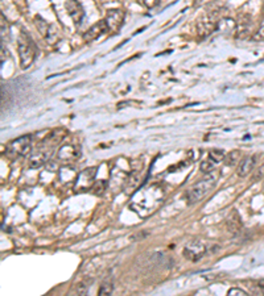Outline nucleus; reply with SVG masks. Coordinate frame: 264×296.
<instances>
[{
    "mask_svg": "<svg viewBox=\"0 0 264 296\" xmlns=\"http://www.w3.org/2000/svg\"><path fill=\"white\" fill-rule=\"evenodd\" d=\"M218 179H219V171L214 170V171L206 174V176L202 178L199 182H197L195 185L192 186L191 189L188 190V192H186V202H188V204L193 206V204H197V203L201 202L206 195L212 192V190L218 183Z\"/></svg>",
    "mask_w": 264,
    "mask_h": 296,
    "instance_id": "f257e3e1",
    "label": "nucleus"
},
{
    "mask_svg": "<svg viewBox=\"0 0 264 296\" xmlns=\"http://www.w3.org/2000/svg\"><path fill=\"white\" fill-rule=\"evenodd\" d=\"M18 50L19 57H20V64H22L23 69L29 67L32 62L35 61L36 47L32 39L26 33H24V32L19 37Z\"/></svg>",
    "mask_w": 264,
    "mask_h": 296,
    "instance_id": "f03ea898",
    "label": "nucleus"
},
{
    "mask_svg": "<svg viewBox=\"0 0 264 296\" xmlns=\"http://www.w3.org/2000/svg\"><path fill=\"white\" fill-rule=\"evenodd\" d=\"M30 146H32V137L28 136H22V137L13 140L5 148V155L11 159L20 158L24 157L28 153H30Z\"/></svg>",
    "mask_w": 264,
    "mask_h": 296,
    "instance_id": "7ed1b4c3",
    "label": "nucleus"
},
{
    "mask_svg": "<svg viewBox=\"0 0 264 296\" xmlns=\"http://www.w3.org/2000/svg\"><path fill=\"white\" fill-rule=\"evenodd\" d=\"M225 150H222V149H212V150L208 153L206 159H204V161L201 162V171L205 172V174L214 171V168H216L218 163L225 161Z\"/></svg>",
    "mask_w": 264,
    "mask_h": 296,
    "instance_id": "20e7f679",
    "label": "nucleus"
},
{
    "mask_svg": "<svg viewBox=\"0 0 264 296\" xmlns=\"http://www.w3.org/2000/svg\"><path fill=\"white\" fill-rule=\"evenodd\" d=\"M206 253H208L206 245H205L204 242H199V241H195V242L188 244L185 248H184V252H182L184 257L192 262L199 261V259L204 257Z\"/></svg>",
    "mask_w": 264,
    "mask_h": 296,
    "instance_id": "39448f33",
    "label": "nucleus"
},
{
    "mask_svg": "<svg viewBox=\"0 0 264 296\" xmlns=\"http://www.w3.org/2000/svg\"><path fill=\"white\" fill-rule=\"evenodd\" d=\"M50 153H52L50 146H47V145L41 146V148H39L36 151L30 153L29 158H28V166H29L30 169L41 168L44 163L49 159Z\"/></svg>",
    "mask_w": 264,
    "mask_h": 296,
    "instance_id": "423d86ee",
    "label": "nucleus"
},
{
    "mask_svg": "<svg viewBox=\"0 0 264 296\" xmlns=\"http://www.w3.org/2000/svg\"><path fill=\"white\" fill-rule=\"evenodd\" d=\"M216 22H218V13L210 12L199 20L197 24V30L201 36L209 35L212 30H214Z\"/></svg>",
    "mask_w": 264,
    "mask_h": 296,
    "instance_id": "0eeeda50",
    "label": "nucleus"
},
{
    "mask_svg": "<svg viewBox=\"0 0 264 296\" xmlns=\"http://www.w3.org/2000/svg\"><path fill=\"white\" fill-rule=\"evenodd\" d=\"M123 20H124V12L121 9H110L107 11V15L104 19L108 30H111V32H118L123 24Z\"/></svg>",
    "mask_w": 264,
    "mask_h": 296,
    "instance_id": "6e6552de",
    "label": "nucleus"
},
{
    "mask_svg": "<svg viewBox=\"0 0 264 296\" xmlns=\"http://www.w3.org/2000/svg\"><path fill=\"white\" fill-rule=\"evenodd\" d=\"M96 169L91 168L83 170L81 174L77 178V182H75V190H79V191H86L91 187L93 185V180L96 178Z\"/></svg>",
    "mask_w": 264,
    "mask_h": 296,
    "instance_id": "1a4fd4ad",
    "label": "nucleus"
},
{
    "mask_svg": "<svg viewBox=\"0 0 264 296\" xmlns=\"http://www.w3.org/2000/svg\"><path fill=\"white\" fill-rule=\"evenodd\" d=\"M107 30L108 26L107 24H106V21H104V20H100V21L96 22L94 25H91L90 28L85 32L83 40H85V42H93V41H96V39H99L100 36L104 35Z\"/></svg>",
    "mask_w": 264,
    "mask_h": 296,
    "instance_id": "9d476101",
    "label": "nucleus"
},
{
    "mask_svg": "<svg viewBox=\"0 0 264 296\" xmlns=\"http://www.w3.org/2000/svg\"><path fill=\"white\" fill-rule=\"evenodd\" d=\"M65 7L68 9V13H69V16L72 18L77 25L81 24L83 20V16H85V11H83L82 5L79 4L78 1H66Z\"/></svg>",
    "mask_w": 264,
    "mask_h": 296,
    "instance_id": "9b49d317",
    "label": "nucleus"
},
{
    "mask_svg": "<svg viewBox=\"0 0 264 296\" xmlns=\"http://www.w3.org/2000/svg\"><path fill=\"white\" fill-rule=\"evenodd\" d=\"M78 155H79L78 150H77L74 146L64 145L60 149V151H58L57 158H58V161H61V162L69 163V162H73V161H75V159L78 158Z\"/></svg>",
    "mask_w": 264,
    "mask_h": 296,
    "instance_id": "f8f14e48",
    "label": "nucleus"
},
{
    "mask_svg": "<svg viewBox=\"0 0 264 296\" xmlns=\"http://www.w3.org/2000/svg\"><path fill=\"white\" fill-rule=\"evenodd\" d=\"M256 165V155H250V157H246L243 158L240 162H239V166L237 169V174H238L240 178H244L247 176L250 172L254 170Z\"/></svg>",
    "mask_w": 264,
    "mask_h": 296,
    "instance_id": "ddd939ff",
    "label": "nucleus"
},
{
    "mask_svg": "<svg viewBox=\"0 0 264 296\" xmlns=\"http://www.w3.org/2000/svg\"><path fill=\"white\" fill-rule=\"evenodd\" d=\"M44 39L47 40V42L49 45H56L57 41H60L61 40V32L58 29V26L56 24H50L47 30V33L44 36Z\"/></svg>",
    "mask_w": 264,
    "mask_h": 296,
    "instance_id": "4468645a",
    "label": "nucleus"
},
{
    "mask_svg": "<svg viewBox=\"0 0 264 296\" xmlns=\"http://www.w3.org/2000/svg\"><path fill=\"white\" fill-rule=\"evenodd\" d=\"M114 292V284L110 280H104L98 290V296H111Z\"/></svg>",
    "mask_w": 264,
    "mask_h": 296,
    "instance_id": "2eb2a0df",
    "label": "nucleus"
},
{
    "mask_svg": "<svg viewBox=\"0 0 264 296\" xmlns=\"http://www.w3.org/2000/svg\"><path fill=\"white\" fill-rule=\"evenodd\" d=\"M239 158H240V151H238V150L230 151V153L226 154L225 163L227 165V166H234V165L238 163Z\"/></svg>",
    "mask_w": 264,
    "mask_h": 296,
    "instance_id": "dca6fc26",
    "label": "nucleus"
},
{
    "mask_svg": "<svg viewBox=\"0 0 264 296\" xmlns=\"http://www.w3.org/2000/svg\"><path fill=\"white\" fill-rule=\"evenodd\" d=\"M49 25H50V24H48V22L45 21L44 19L40 18V16L36 18V26L39 28V30L41 32V35L43 36H45V33H47V30H48Z\"/></svg>",
    "mask_w": 264,
    "mask_h": 296,
    "instance_id": "f3484780",
    "label": "nucleus"
},
{
    "mask_svg": "<svg viewBox=\"0 0 264 296\" xmlns=\"http://www.w3.org/2000/svg\"><path fill=\"white\" fill-rule=\"evenodd\" d=\"M226 296H248V295H247L246 292L243 291L242 288L233 287V288H230L229 292H227V295Z\"/></svg>",
    "mask_w": 264,
    "mask_h": 296,
    "instance_id": "a211bd4d",
    "label": "nucleus"
},
{
    "mask_svg": "<svg viewBox=\"0 0 264 296\" xmlns=\"http://www.w3.org/2000/svg\"><path fill=\"white\" fill-rule=\"evenodd\" d=\"M75 295L77 296H87V287L85 286V283H79L77 286V291H75Z\"/></svg>",
    "mask_w": 264,
    "mask_h": 296,
    "instance_id": "6ab92c4d",
    "label": "nucleus"
},
{
    "mask_svg": "<svg viewBox=\"0 0 264 296\" xmlns=\"http://www.w3.org/2000/svg\"><path fill=\"white\" fill-rule=\"evenodd\" d=\"M254 39L255 40H264V22L260 25V28L258 29V32L255 33V36H254Z\"/></svg>",
    "mask_w": 264,
    "mask_h": 296,
    "instance_id": "aec40b11",
    "label": "nucleus"
},
{
    "mask_svg": "<svg viewBox=\"0 0 264 296\" xmlns=\"http://www.w3.org/2000/svg\"><path fill=\"white\" fill-rule=\"evenodd\" d=\"M258 286H259L260 291H262V294H263V295H264V280L259 282V284H258Z\"/></svg>",
    "mask_w": 264,
    "mask_h": 296,
    "instance_id": "412c9836",
    "label": "nucleus"
}]
</instances>
